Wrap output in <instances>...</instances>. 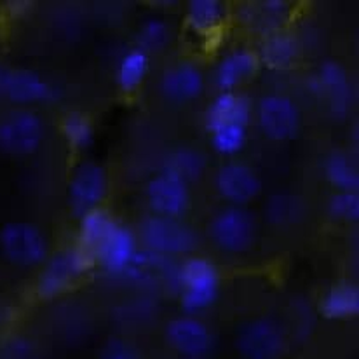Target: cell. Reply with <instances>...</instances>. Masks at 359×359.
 <instances>
[{
  "label": "cell",
  "mask_w": 359,
  "mask_h": 359,
  "mask_svg": "<svg viewBox=\"0 0 359 359\" xmlns=\"http://www.w3.org/2000/svg\"><path fill=\"white\" fill-rule=\"evenodd\" d=\"M81 248L112 274H124L138 251L133 232L102 210L81 218Z\"/></svg>",
  "instance_id": "6da1fadb"
},
{
  "label": "cell",
  "mask_w": 359,
  "mask_h": 359,
  "mask_svg": "<svg viewBox=\"0 0 359 359\" xmlns=\"http://www.w3.org/2000/svg\"><path fill=\"white\" fill-rule=\"evenodd\" d=\"M220 276L210 260L201 257L187 258L180 267L178 293L187 312H201L210 307L218 297Z\"/></svg>",
  "instance_id": "7a4b0ae2"
},
{
  "label": "cell",
  "mask_w": 359,
  "mask_h": 359,
  "mask_svg": "<svg viewBox=\"0 0 359 359\" xmlns=\"http://www.w3.org/2000/svg\"><path fill=\"white\" fill-rule=\"evenodd\" d=\"M140 231L147 250L163 257L187 255L196 250L199 243L196 231L178 218L152 215L142 222Z\"/></svg>",
  "instance_id": "3957f363"
},
{
  "label": "cell",
  "mask_w": 359,
  "mask_h": 359,
  "mask_svg": "<svg viewBox=\"0 0 359 359\" xmlns=\"http://www.w3.org/2000/svg\"><path fill=\"white\" fill-rule=\"evenodd\" d=\"M0 250L11 264L35 267L48 258V239L37 225L11 222L0 229Z\"/></svg>",
  "instance_id": "277c9868"
},
{
  "label": "cell",
  "mask_w": 359,
  "mask_h": 359,
  "mask_svg": "<svg viewBox=\"0 0 359 359\" xmlns=\"http://www.w3.org/2000/svg\"><path fill=\"white\" fill-rule=\"evenodd\" d=\"M93 264H95L93 258L81 246L60 251L49 258L42 269L37 283L39 295L51 299L67 292L79 278H82L91 269Z\"/></svg>",
  "instance_id": "5b68a950"
},
{
  "label": "cell",
  "mask_w": 359,
  "mask_h": 359,
  "mask_svg": "<svg viewBox=\"0 0 359 359\" xmlns=\"http://www.w3.org/2000/svg\"><path fill=\"white\" fill-rule=\"evenodd\" d=\"M210 238L227 253H244L257 241V220L241 206L218 211L210 224Z\"/></svg>",
  "instance_id": "8992f818"
},
{
  "label": "cell",
  "mask_w": 359,
  "mask_h": 359,
  "mask_svg": "<svg viewBox=\"0 0 359 359\" xmlns=\"http://www.w3.org/2000/svg\"><path fill=\"white\" fill-rule=\"evenodd\" d=\"M44 138L41 117L30 110H11L0 117V150L11 156L35 152Z\"/></svg>",
  "instance_id": "52a82bcc"
},
{
  "label": "cell",
  "mask_w": 359,
  "mask_h": 359,
  "mask_svg": "<svg viewBox=\"0 0 359 359\" xmlns=\"http://www.w3.org/2000/svg\"><path fill=\"white\" fill-rule=\"evenodd\" d=\"M109 190V178L105 170L95 163H84L75 168L68 183V199H70L72 211L77 217L100 210V204L107 197Z\"/></svg>",
  "instance_id": "ba28073f"
},
{
  "label": "cell",
  "mask_w": 359,
  "mask_h": 359,
  "mask_svg": "<svg viewBox=\"0 0 359 359\" xmlns=\"http://www.w3.org/2000/svg\"><path fill=\"white\" fill-rule=\"evenodd\" d=\"M300 110L293 100L283 95H267L258 103V124L267 138L286 142L299 135Z\"/></svg>",
  "instance_id": "9c48e42d"
},
{
  "label": "cell",
  "mask_w": 359,
  "mask_h": 359,
  "mask_svg": "<svg viewBox=\"0 0 359 359\" xmlns=\"http://www.w3.org/2000/svg\"><path fill=\"white\" fill-rule=\"evenodd\" d=\"M239 354L244 359H279L285 353V333L271 319H255L241 328Z\"/></svg>",
  "instance_id": "30bf717a"
},
{
  "label": "cell",
  "mask_w": 359,
  "mask_h": 359,
  "mask_svg": "<svg viewBox=\"0 0 359 359\" xmlns=\"http://www.w3.org/2000/svg\"><path fill=\"white\" fill-rule=\"evenodd\" d=\"M147 201L157 217H182L190 206L189 183L171 171L164 170L147 185Z\"/></svg>",
  "instance_id": "8fae6325"
},
{
  "label": "cell",
  "mask_w": 359,
  "mask_h": 359,
  "mask_svg": "<svg viewBox=\"0 0 359 359\" xmlns=\"http://www.w3.org/2000/svg\"><path fill=\"white\" fill-rule=\"evenodd\" d=\"M170 346L187 359H203L213 347V335L204 321L194 316H182L168 325Z\"/></svg>",
  "instance_id": "7c38bea8"
},
{
  "label": "cell",
  "mask_w": 359,
  "mask_h": 359,
  "mask_svg": "<svg viewBox=\"0 0 359 359\" xmlns=\"http://www.w3.org/2000/svg\"><path fill=\"white\" fill-rule=\"evenodd\" d=\"M217 190L227 203L232 206H241L251 203L255 197H258L262 190L260 178L257 177L250 166L243 163H227L218 170Z\"/></svg>",
  "instance_id": "4fadbf2b"
},
{
  "label": "cell",
  "mask_w": 359,
  "mask_h": 359,
  "mask_svg": "<svg viewBox=\"0 0 359 359\" xmlns=\"http://www.w3.org/2000/svg\"><path fill=\"white\" fill-rule=\"evenodd\" d=\"M0 96L18 105L44 102L53 96V89L44 79L32 70H9L0 65Z\"/></svg>",
  "instance_id": "5bb4252c"
},
{
  "label": "cell",
  "mask_w": 359,
  "mask_h": 359,
  "mask_svg": "<svg viewBox=\"0 0 359 359\" xmlns=\"http://www.w3.org/2000/svg\"><path fill=\"white\" fill-rule=\"evenodd\" d=\"M180 267L182 264L171 257L152 253V251H136L131 265L124 272L128 278L138 283H161L166 288L178 292Z\"/></svg>",
  "instance_id": "9a60e30c"
},
{
  "label": "cell",
  "mask_w": 359,
  "mask_h": 359,
  "mask_svg": "<svg viewBox=\"0 0 359 359\" xmlns=\"http://www.w3.org/2000/svg\"><path fill=\"white\" fill-rule=\"evenodd\" d=\"M161 91L173 103L192 102L199 98L204 91L203 72L190 61H180L164 72Z\"/></svg>",
  "instance_id": "2e32d148"
},
{
  "label": "cell",
  "mask_w": 359,
  "mask_h": 359,
  "mask_svg": "<svg viewBox=\"0 0 359 359\" xmlns=\"http://www.w3.org/2000/svg\"><path fill=\"white\" fill-rule=\"evenodd\" d=\"M258 56L246 48L227 53L217 65L215 84L222 93L234 91L243 82L250 81L258 70Z\"/></svg>",
  "instance_id": "e0dca14e"
},
{
  "label": "cell",
  "mask_w": 359,
  "mask_h": 359,
  "mask_svg": "<svg viewBox=\"0 0 359 359\" xmlns=\"http://www.w3.org/2000/svg\"><path fill=\"white\" fill-rule=\"evenodd\" d=\"M318 88L330 100V105L337 116H344V114L349 112L354 95L349 75L342 65L337 63V61L323 63L318 74Z\"/></svg>",
  "instance_id": "ac0fdd59"
},
{
  "label": "cell",
  "mask_w": 359,
  "mask_h": 359,
  "mask_svg": "<svg viewBox=\"0 0 359 359\" xmlns=\"http://www.w3.org/2000/svg\"><path fill=\"white\" fill-rule=\"evenodd\" d=\"M251 119V102L239 93H220L210 103L206 112V124L210 131L225 126H246Z\"/></svg>",
  "instance_id": "d6986e66"
},
{
  "label": "cell",
  "mask_w": 359,
  "mask_h": 359,
  "mask_svg": "<svg viewBox=\"0 0 359 359\" xmlns=\"http://www.w3.org/2000/svg\"><path fill=\"white\" fill-rule=\"evenodd\" d=\"M288 18L290 4L285 0H264L258 6L244 7L243 11L244 23L251 25L253 30L260 32L265 37L278 34Z\"/></svg>",
  "instance_id": "ffe728a7"
},
{
  "label": "cell",
  "mask_w": 359,
  "mask_h": 359,
  "mask_svg": "<svg viewBox=\"0 0 359 359\" xmlns=\"http://www.w3.org/2000/svg\"><path fill=\"white\" fill-rule=\"evenodd\" d=\"M321 312L328 319H349L359 312V290L353 283L333 286L321 300Z\"/></svg>",
  "instance_id": "44dd1931"
},
{
  "label": "cell",
  "mask_w": 359,
  "mask_h": 359,
  "mask_svg": "<svg viewBox=\"0 0 359 359\" xmlns=\"http://www.w3.org/2000/svg\"><path fill=\"white\" fill-rule=\"evenodd\" d=\"M225 6L220 0H190L187 23L196 34H213L225 21Z\"/></svg>",
  "instance_id": "7402d4cb"
},
{
  "label": "cell",
  "mask_w": 359,
  "mask_h": 359,
  "mask_svg": "<svg viewBox=\"0 0 359 359\" xmlns=\"http://www.w3.org/2000/svg\"><path fill=\"white\" fill-rule=\"evenodd\" d=\"M297 56H299V44H297L295 39L292 35L278 32V34L265 37L258 61L267 65L269 68L283 70V68L292 67Z\"/></svg>",
  "instance_id": "603a6c76"
},
{
  "label": "cell",
  "mask_w": 359,
  "mask_h": 359,
  "mask_svg": "<svg viewBox=\"0 0 359 359\" xmlns=\"http://www.w3.org/2000/svg\"><path fill=\"white\" fill-rule=\"evenodd\" d=\"M326 178L339 192H358L359 171L353 157L346 152L330 154L325 163Z\"/></svg>",
  "instance_id": "cb8c5ba5"
},
{
  "label": "cell",
  "mask_w": 359,
  "mask_h": 359,
  "mask_svg": "<svg viewBox=\"0 0 359 359\" xmlns=\"http://www.w3.org/2000/svg\"><path fill=\"white\" fill-rule=\"evenodd\" d=\"M149 55L142 49H131L126 53L119 61L117 67V84L122 91L131 93L136 88H140L149 74Z\"/></svg>",
  "instance_id": "d4e9b609"
},
{
  "label": "cell",
  "mask_w": 359,
  "mask_h": 359,
  "mask_svg": "<svg viewBox=\"0 0 359 359\" xmlns=\"http://www.w3.org/2000/svg\"><path fill=\"white\" fill-rule=\"evenodd\" d=\"M166 170L185 180L187 183L194 182V180L203 177L204 170H206V157L199 150L183 147L171 154Z\"/></svg>",
  "instance_id": "484cf974"
},
{
  "label": "cell",
  "mask_w": 359,
  "mask_h": 359,
  "mask_svg": "<svg viewBox=\"0 0 359 359\" xmlns=\"http://www.w3.org/2000/svg\"><path fill=\"white\" fill-rule=\"evenodd\" d=\"M61 129H63V135L67 138V142L70 143V147H74L77 150L88 149L93 143V138H95V129H93L91 121L84 114H68L63 119Z\"/></svg>",
  "instance_id": "4316f807"
},
{
  "label": "cell",
  "mask_w": 359,
  "mask_h": 359,
  "mask_svg": "<svg viewBox=\"0 0 359 359\" xmlns=\"http://www.w3.org/2000/svg\"><path fill=\"white\" fill-rule=\"evenodd\" d=\"M246 126H225V128L211 131V145L222 156L239 154L244 149V145H246Z\"/></svg>",
  "instance_id": "83f0119b"
},
{
  "label": "cell",
  "mask_w": 359,
  "mask_h": 359,
  "mask_svg": "<svg viewBox=\"0 0 359 359\" xmlns=\"http://www.w3.org/2000/svg\"><path fill=\"white\" fill-rule=\"evenodd\" d=\"M171 41L170 25L161 18H150L142 25L140 30V46L142 51H163Z\"/></svg>",
  "instance_id": "f1b7e54d"
},
{
  "label": "cell",
  "mask_w": 359,
  "mask_h": 359,
  "mask_svg": "<svg viewBox=\"0 0 359 359\" xmlns=\"http://www.w3.org/2000/svg\"><path fill=\"white\" fill-rule=\"evenodd\" d=\"M328 211L335 220L353 222L359 220V196L358 192H337L330 199Z\"/></svg>",
  "instance_id": "f546056e"
},
{
  "label": "cell",
  "mask_w": 359,
  "mask_h": 359,
  "mask_svg": "<svg viewBox=\"0 0 359 359\" xmlns=\"http://www.w3.org/2000/svg\"><path fill=\"white\" fill-rule=\"evenodd\" d=\"M100 359H143V356L133 344L122 339H112L103 346Z\"/></svg>",
  "instance_id": "4dcf8cb0"
},
{
  "label": "cell",
  "mask_w": 359,
  "mask_h": 359,
  "mask_svg": "<svg viewBox=\"0 0 359 359\" xmlns=\"http://www.w3.org/2000/svg\"><path fill=\"white\" fill-rule=\"evenodd\" d=\"M4 319H6V311H4V309H0V323H2Z\"/></svg>",
  "instance_id": "1f68e13d"
},
{
  "label": "cell",
  "mask_w": 359,
  "mask_h": 359,
  "mask_svg": "<svg viewBox=\"0 0 359 359\" xmlns=\"http://www.w3.org/2000/svg\"><path fill=\"white\" fill-rule=\"evenodd\" d=\"M182 359H187V358H182Z\"/></svg>",
  "instance_id": "d6a6232c"
}]
</instances>
